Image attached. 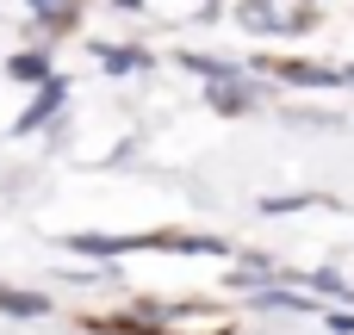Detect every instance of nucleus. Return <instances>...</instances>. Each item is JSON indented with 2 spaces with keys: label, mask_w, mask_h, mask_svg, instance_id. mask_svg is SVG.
<instances>
[{
  "label": "nucleus",
  "mask_w": 354,
  "mask_h": 335,
  "mask_svg": "<svg viewBox=\"0 0 354 335\" xmlns=\"http://www.w3.org/2000/svg\"><path fill=\"white\" fill-rule=\"evenodd\" d=\"M342 81H354V68H342Z\"/></svg>",
  "instance_id": "nucleus-13"
},
{
  "label": "nucleus",
  "mask_w": 354,
  "mask_h": 335,
  "mask_svg": "<svg viewBox=\"0 0 354 335\" xmlns=\"http://www.w3.org/2000/svg\"><path fill=\"white\" fill-rule=\"evenodd\" d=\"M31 12H37V25L44 31H68L75 25V12H81V0H25Z\"/></svg>",
  "instance_id": "nucleus-3"
},
{
  "label": "nucleus",
  "mask_w": 354,
  "mask_h": 335,
  "mask_svg": "<svg viewBox=\"0 0 354 335\" xmlns=\"http://www.w3.org/2000/svg\"><path fill=\"white\" fill-rule=\"evenodd\" d=\"M68 249H81V255H118V242H112V236H75Z\"/></svg>",
  "instance_id": "nucleus-9"
},
{
  "label": "nucleus",
  "mask_w": 354,
  "mask_h": 335,
  "mask_svg": "<svg viewBox=\"0 0 354 335\" xmlns=\"http://www.w3.org/2000/svg\"><path fill=\"white\" fill-rule=\"evenodd\" d=\"M100 62H106L112 75H131V68H143L149 56H143V50H131V44H124V50H118V44H100Z\"/></svg>",
  "instance_id": "nucleus-8"
},
{
  "label": "nucleus",
  "mask_w": 354,
  "mask_h": 335,
  "mask_svg": "<svg viewBox=\"0 0 354 335\" xmlns=\"http://www.w3.org/2000/svg\"><path fill=\"white\" fill-rule=\"evenodd\" d=\"M324 317H330V329H336V335H354V317H348V311H324Z\"/></svg>",
  "instance_id": "nucleus-11"
},
{
  "label": "nucleus",
  "mask_w": 354,
  "mask_h": 335,
  "mask_svg": "<svg viewBox=\"0 0 354 335\" xmlns=\"http://www.w3.org/2000/svg\"><path fill=\"white\" fill-rule=\"evenodd\" d=\"M236 19H243L249 31H280V25H286L274 0H243V6H236Z\"/></svg>",
  "instance_id": "nucleus-6"
},
{
  "label": "nucleus",
  "mask_w": 354,
  "mask_h": 335,
  "mask_svg": "<svg viewBox=\"0 0 354 335\" xmlns=\"http://www.w3.org/2000/svg\"><path fill=\"white\" fill-rule=\"evenodd\" d=\"M6 75H12V81H31V87H44V81H50V56H37V50H12Z\"/></svg>",
  "instance_id": "nucleus-4"
},
{
  "label": "nucleus",
  "mask_w": 354,
  "mask_h": 335,
  "mask_svg": "<svg viewBox=\"0 0 354 335\" xmlns=\"http://www.w3.org/2000/svg\"><path fill=\"white\" fill-rule=\"evenodd\" d=\"M62 99H68V87H62V81H56V75H50V81H44V87H37V99H31V106H25V112H19V131H37V124H44V118H50V112H56V106H62Z\"/></svg>",
  "instance_id": "nucleus-1"
},
{
  "label": "nucleus",
  "mask_w": 354,
  "mask_h": 335,
  "mask_svg": "<svg viewBox=\"0 0 354 335\" xmlns=\"http://www.w3.org/2000/svg\"><path fill=\"white\" fill-rule=\"evenodd\" d=\"M212 106H218L224 118H236V112L255 106V87H243V81H212Z\"/></svg>",
  "instance_id": "nucleus-2"
},
{
  "label": "nucleus",
  "mask_w": 354,
  "mask_h": 335,
  "mask_svg": "<svg viewBox=\"0 0 354 335\" xmlns=\"http://www.w3.org/2000/svg\"><path fill=\"white\" fill-rule=\"evenodd\" d=\"M280 68V81H299V87H330V81H342V68H311V62H274Z\"/></svg>",
  "instance_id": "nucleus-5"
},
{
  "label": "nucleus",
  "mask_w": 354,
  "mask_h": 335,
  "mask_svg": "<svg viewBox=\"0 0 354 335\" xmlns=\"http://www.w3.org/2000/svg\"><path fill=\"white\" fill-rule=\"evenodd\" d=\"M299 205H311V193H286V199H268V211H299Z\"/></svg>",
  "instance_id": "nucleus-10"
},
{
  "label": "nucleus",
  "mask_w": 354,
  "mask_h": 335,
  "mask_svg": "<svg viewBox=\"0 0 354 335\" xmlns=\"http://www.w3.org/2000/svg\"><path fill=\"white\" fill-rule=\"evenodd\" d=\"M118 6H131V12H137V6H143V0H118Z\"/></svg>",
  "instance_id": "nucleus-12"
},
{
  "label": "nucleus",
  "mask_w": 354,
  "mask_h": 335,
  "mask_svg": "<svg viewBox=\"0 0 354 335\" xmlns=\"http://www.w3.org/2000/svg\"><path fill=\"white\" fill-rule=\"evenodd\" d=\"M0 311H12V317H44V311H50V298H37V292H12V286H0Z\"/></svg>",
  "instance_id": "nucleus-7"
}]
</instances>
